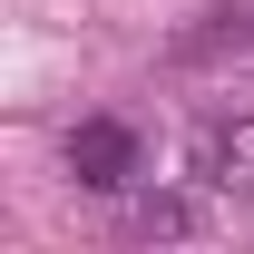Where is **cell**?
<instances>
[{
    "label": "cell",
    "mask_w": 254,
    "mask_h": 254,
    "mask_svg": "<svg viewBox=\"0 0 254 254\" xmlns=\"http://www.w3.org/2000/svg\"><path fill=\"white\" fill-rule=\"evenodd\" d=\"M59 166L88 195H137V186H147V137H137L127 118H78L59 137Z\"/></svg>",
    "instance_id": "1"
},
{
    "label": "cell",
    "mask_w": 254,
    "mask_h": 254,
    "mask_svg": "<svg viewBox=\"0 0 254 254\" xmlns=\"http://www.w3.org/2000/svg\"><path fill=\"white\" fill-rule=\"evenodd\" d=\"M186 176L225 205H254V108H215L186 137Z\"/></svg>",
    "instance_id": "2"
},
{
    "label": "cell",
    "mask_w": 254,
    "mask_h": 254,
    "mask_svg": "<svg viewBox=\"0 0 254 254\" xmlns=\"http://www.w3.org/2000/svg\"><path fill=\"white\" fill-rule=\"evenodd\" d=\"M215 205H225V195H205L195 176H186V186H137L118 205V235H127V245H195V235H215Z\"/></svg>",
    "instance_id": "3"
},
{
    "label": "cell",
    "mask_w": 254,
    "mask_h": 254,
    "mask_svg": "<svg viewBox=\"0 0 254 254\" xmlns=\"http://www.w3.org/2000/svg\"><path fill=\"white\" fill-rule=\"evenodd\" d=\"M176 59H186V68H254V0L205 10L195 30H176Z\"/></svg>",
    "instance_id": "4"
}]
</instances>
